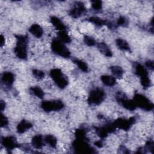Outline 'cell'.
Returning <instances> with one entry per match:
<instances>
[{"instance_id": "1", "label": "cell", "mask_w": 154, "mask_h": 154, "mask_svg": "<svg viewBox=\"0 0 154 154\" xmlns=\"http://www.w3.org/2000/svg\"><path fill=\"white\" fill-rule=\"evenodd\" d=\"M17 39L16 46L14 51L16 55L20 59L25 60L27 58L26 45L28 42V37L26 35H15Z\"/></svg>"}, {"instance_id": "2", "label": "cell", "mask_w": 154, "mask_h": 154, "mask_svg": "<svg viewBox=\"0 0 154 154\" xmlns=\"http://www.w3.org/2000/svg\"><path fill=\"white\" fill-rule=\"evenodd\" d=\"M51 49L54 53L64 58H69L70 56V52L58 38H54L51 43Z\"/></svg>"}, {"instance_id": "3", "label": "cell", "mask_w": 154, "mask_h": 154, "mask_svg": "<svg viewBox=\"0 0 154 154\" xmlns=\"http://www.w3.org/2000/svg\"><path fill=\"white\" fill-rule=\"evenodd\" d=\"M73 147L76 153H90L94 152L93 149L87 143L86 138L76 139L73 143Z\"/></svg>"}, {"instance_id": "4", "label": "cell", "mask_w": 154, "mask_h": 154, "mask_svg": "<svg viewBox=\"0 0 154 154\" xmlns=\"http://www.w3.org/2000/svg\"><path fill=\"white\" fill-rule=\"evenodd\" d=\"M50 76L54 79L55 84L60 88H64L69 83L66 76L63 75L59 69H54L50 72Z\"/></svg>"}, {"instance_id": "5", "label": "cell", "mask_w": 154, "mask_h": 154, "mask_svg": "<svg viewBox=\"0 0 154 154\" xmlns=\"http://www.w3.org/2000/svg\"><path fill=\"white\" fill-rule=\"evenodd\" d=\"M137 106L146 111H150L153 109V104L145 96L136 93L133 100Z\"/></svg>"}, {"instance_id": "6", "label": "cell", "mask_w": 154, "mask_h": 154, "mask_svg": "<svg viewBox=\"0 0 154 154\" xmlns=\"http://www.w3.org/2000/svg\"><path fill=\"white\" fill-rule=\"evenodd\" d=\"M105 97V92L99 88L92 90L88 97V103L90 105H97L101 103Z\"/></svg>"}, {"instance_id": "7", "label": "cell", "mask_w": 154, "mask_h": 154, "mask_svg": "<svg viewBox=\"0 0 154 154\" xmlns=\"http://www.w3.org/2000/svg\"><path fill=\"white\" fill-rule=\"evenodd\" d=\"M42 108L46 112L59 111L64 108L63 103L60 100H45L41 103Z\"/></svg>"}, {"instance_id": "8", "label": "cell", "mask_w": 154, "mask_h": 154, "mask_svg": "<svg viewBox=\"0 0 154 154\" xmlns=\"http://www.w3.org/2000/svg\"><path fill=\"white\" fill-rule=\"evenodd\" d=\"M135 118L134 117H132L129 118L128 120L119 118L116 119L112 123L116 128L121 129L125 131H128L130 129L131 126L135 123Z\"/></svg>"}, {"instance_id": "9", "label": "cell", "mask_w": 154, "mask_h": 154, "mask_svg": "<svg viewBox=\"0 0 154 154\" xmlns=\"http://www.w3.org/2000/svg\"><path fill=\"white\" fill-rule=\"evenodd\" d=\"M116 99L117 102H120V104L126 109L133 111L136 109L137 106L133 100H129L127 99L126 97L122 95V93H118L116 96Z\"/></svg>"}, {"instance_id": "10", "label": "cell", "mask_w": 154, "mask_h": 154, "mask_svg": "<svg viewBox=\"0 0 154 154\" xmlns=\"http://www.w3.org/2000/svg\"><path fill=\"white\" fill-rule=\"evenodd\" d=\"M85 10V7L84 4L82 2L76 1L73 4V7L70 10L69 14L73 18H78L82 15Z\"/></svg>"}, {"instance_id": "11", "label": "cell", "mask_w": 154, "mask_h": 154, "mask_svg": "<svg viewBox=\"0 0 154 154\" xmlns=\"http://www.w3.org/2000/svg\"><path fill=\"white\" fill-rule=\"evenodd\" d=\"M2 145L8 150H13L19 147V144L16 141V139L13 136L4 137L1 141Z\"/></svg>"}, {"instance_id": "12", "label": "cell", "mask_w": 154, "mask_h": 154, "mask_svg": "<svg viewBox=\"0 0 154 154\" xmlns=\"http://www.w3.org/2000/svg\"><path fill=\"white\" fill-rule=\"evenodd\" d=\"M14 78L13 74L10 72H5L1 76V81L4 85L9 87H11L14 82Z\"/></svg>"}, {"instance_id": "13", "label": "cell", "mask_w": 154, "mask_h": 154, "mask_svg": "<svg viewBox=\"0 0 154 154\" xmlns=\"http://www.w3.org/2000/svg\"><path fill=\"white\" fill-rule=\"evenodd\" d=\"M88 21H90L91 23H93L94 24L97 25V26H102V25H106L109 28H112V24L110 22H108L105 20H103L98 17H91L88 19Z\"/></svg>"}, {"instance_id": "14", "label": "cell", "mask_w": 154, "mask_h": 154, "mask_svg": "<svg viewBox=\"0 0 154 154\" xmlns=\"http://www.w3.org/2000/svg\"><path fill=\"white\" fill-rule=\"evenodd\" d=\"M51 22L54 26V27L59 31H66V26L59 18L55 16H52L51 17Z\"/></svg>"}, {"instance_id": "15", "label": "cell", "mask_w": 154, "mask_h": 154, "mask_svg": "<svg viewBox=\"0 0 154 154\" xmlns=\"http://www.w3.org/2000/svg\"><path fill=\"white\" fill-rule=\"evenodd\" d=\"M32 125L25 120H22L17 126V132L19 134L25 132L26 130L32 128Z\"/></svg>"}, {"instance_id": "16", "label": "cell", "mask_w": 154, "mask_h": 154, "mask_svg": "<svg viewBox=\"0 0 154 154\" xmlns=\"http://www.w3.org/2000/svg\"><path fill=\"white\" fill-rule=\"evenodd\" d=\"M29 31L33 35H34L37 38L41 37L43 34V31L42 28L38 24L32 25L29 28Z\"/></svg>"}, {"instance_id": "17", "label": "cell", "mask_w": 154, "mask_h": 154, "mask_svg": "<svg viewBox=\"0 0 154 154\" xmlns=\"http://www.w3.org/2000/svg\"><path fill=\"white\" fill-rule=\"evenodd\" d=\"M97 49L99 50V51L105 56L108 57H112V53L111 51L109 49V48H108V46L106 45V43L103 42L99 43L97 45Z\"/></svg>"}, {"instance_id": "18", "label": "cell", "mask_w": 154, "mask_h": 154, "mask_svg": "<svg viewBox=\"0 0 154 154\" xmlns=\"http://www.w3.org/2000/svg\"><path fill=\"white\" fill-rule=\"evenodd\" d=\"M32 146L35 149H41L43 146V137L41 135H36L32 138L31 141Z\"/></svg>"}, {"instance_id": "19", "label": "cell", "mask_w": 154, "mask_h": 154, "mask_svg": "<svg viewBox=\"0 0 154 154\" xmlns=\"http://www.w3.org/2000/svg\"><path fill=\"white\" fill-rule=\"evenodd\" d=\"M135 73H136V75H137L138 76H140V78H143V77L148 76V73H147V70L141 64L137 63L135 65Z\"/></svg>"}, {"instance_id": "20", "label": "cell", "mask_w": 154, "mask_h": 154, "mask_svg": "<svg viewBox=\"0 0 154 154\" xmlns=\"http://www.w3.org/2000/svg\"><path fill=\"white\" fill-rule=\"evenodd\" d=\"M100 79L103 84L107 86H113L116 84V79L111 76L102 75L100 77Z\"/></svg>"}, {"instance_id": "21", "label": "cell", "mask_w": 154, "mask_h": 154, "mask_svg": "<svg viewBox=\"0 0 154 154\" xmlns=\"http://www.w3.org/2000/svg\"><path fill=\"white\" fill-rule=\"evenodd\" d=\"M116 45L120 49L130 51V47L128 43L126 42V41L124 40L123 39L120 38H117L116 40Z\"/></svg>"}, {"instance_id": "22", "label": "cell", "mask_w": 154, "mask_h": 154, "mask_svg": "<svg viewBox=\"0 0 154 154\" xmlns=\"http://www.w3.org/2000/svg\"><path fill=\"white\" fill-rule=\"evenodd\" d=\"M30 92L36 96L37 97H39L40 99H43L45 95L44 91L42 90L41 88H40L38 86H34V87H31L29 88Z\"/></svg>"}, {"instance_id": "23", "label": "cell", "mask_w": 154, "mask_h": 154, "mask_svg": "<svg viewBox=\"0 0 154 154\" xmlns=\"http://www.w3.org/2000/svg\"><path fill=\"white\" fill-rule=\"evenodd\" d=\"M58 39L65 43H69L71 42L70 37L66 32V31H60L58 33Z\"/></svg>"}, {"instance_id": "24", "label": "cell", "mask_w": 154, "mask_h": 154, "mask_svg": "<svg viewBox=\"0 0 154 154\" xmlns=\"http://www.w3.org/2000/svg\"><path fill=\"white\" fill-rule=\"evenodd\" d=\"M110 70L112 74L118 78H121L123 74V70L119 66H112L110 67Z\"/></svg>"}, {"instance_id": "25", "label": "cell", "mask_w": 154, "mask_h": 154, "mask_svg": "<svg viewBox=\"0 0 154 154\" xmlns=\"http://www.w3.org/2000/svg\"><path fill=\"white\" fill-rule=\"evenodd\" d=\"M73 61L74 63H75L78 67L83 72H87L88 70V66L87 64L84 62L82 60H78L77 58H74L73 59Z\"/></svg>"}, {"instance_id": "26", "label": "cell", "mask_w": 154, "mask_h": 154, "mask_svg": "<svg viewBox=\"0 0 154 154\" xmlns=\"http://www.w3.org/2000/svg\"><path fill=\"white\" fill-rule=\"evenodd\" d=\"M45 141L46 143H48L51 147L53 148H55L57 146V139L56 138L52 135H48L45 138Z\"/></svg>"}, {"instance_id": "27", "label": "cell", "mask_w": 154, "mask_h": 154, "mask_svg": "<svg viewBox=\"0 0 154 154\" xmlns=\"http://www.w3.org/2000/svg\"><path fill=\"white\" fill-rule=\"evenodd\" d=\"M96 133L97 134V135L102 138H105L108 134L109 133L106 129V128L105 126H102V127H94Z\"/></svg>"}, {"instance_id": "28", "label": "cell", "mask_w": 154, "mask_h": 154, "mask_svg": "<svg viewBox=\"0 0 154 154\" xmlns=\"http://www.w3.org/2000/svg\"><path fill=\"white\" fill-rule=\"evenodd\" d=\"M84 43L89 46H93L96 45L95 40L91 36L85 35L84 37Z\"/></svg>"}, {"instance_id": "29", "label": "cell", "mask_w": 154, "mask_h": 154, "mask_svg": "<svg viewBox=\"0 0 154 154\" xmlns=\"http://www.w3.org/2000/svg\"><path fill=\"white\" fill-rule=\"evenodd\" d=\"M141 84L144 88H149L151 85V81L148 76L141 78Z\"/></svg>"}, {"instance_id": "30", "label": "cell", "mask_w": 154, "mask_h": 154, "mask_svg": "<svg viewBox=\"0 0 154 154\" xmlns=\"http://www.w3.org/2000/svg\"><path fill=\"white\" fill-rule=\"evenodd\" d=\"M32 74L34 77L38 79H42L45 77V73L40 70L38 69H34L32 70Z\"/></svg>"}, {"instance_id": "31", "label": "cell", "mask_w": 154, "mask_h": 154, "mask_svg": "<svg viewBox=\"0 0 154 154\" xmlns=\"http://www.w3.org/2000/svg\"><path fill=\"white\" fill-rule=\"evenodd\" d=\"M117 25L122 26H126L128 25V19L124 16H120L117 21Z\"/></svg>"}, {"instance_id": "32", "label": "cell", "mask_w": 154, "mask_h": 154, "mask_svg": "<svg viewBox=\"0 0 154 154\" xmlns=\"http://www.w3.org/2000/svg\"><path fill=\"white\" fill-rule=\"evenodd\" d=\"M91 6L95 10H100L102 8V2L101 1H92Z\"/></svg>"}, {"instance_id": "33", "label": "cell", "mask_w": 154, "mask_h": 154, "mask_svg": "<svg viewBox=\"0 0 154 154\" xmlns=\"http://www.w3.org/2000/svg\"><path fill=\"white\" fill-rule=\"evenodd\" d=\"M8 123V121L7 118L2 114H1V126L2 127H5Z\"/></svg>"}, {"instance_id": "34", "label": "cell", "mask_w": 154, "mask_h": 154, "mask_svg": "<svg viewBox=\"0 0 154 154\" xmlns=\"http://www.w3.org/2000/svg\"><path fill=\"white\" fill-rule=\"evenodd\" d=\"M145 148H146V149L150 150L152 152H153V148H154L153 142L152 141H148L146 144Z\"/></svg>"}, {"instance_id": "35", "label": "cell", "mask_w": 154, "mask_h": 154, "mask_svg": "<svg viewBox=\"0 0 154 154\" xmlns=\"http://www.w3.org/2000/svg\"><path fill=\"white\" fill-rule=\"evenodd\" d=\"M146 66L148 68H149L150 70H153L154 69V65H153V61L152 60H147L146 63H145Z\"/></svg>"}, {"instance_id": "36", "label": "cell", "mask_w": 154, "mask_h": 154, "mask_svg": "<svg viewBox=\"0 0 154 154\" xmlns=\"http://www.w3.org/2000/svg\"><path fill=\"white\" fill-rule=\"evenodd\" d=\"M5 103L3 100H1V102H0V109H1V111H2L5 109Z\"/></svg>"}, {"instance_id": "37", "label": "cell", "mask_w": 154, "mask_h": 154, "mask_svg": "<svg viewBox=\"0 0 154 154\" xmlns=\"http://www.w3.org/2000/svg\"><path fill=\"white\" fill-rule=\"evenodd\" d=\"M4 44H5V38H4V37L1 34V47H2Z\"/></svg>"}, {"instance_id": "38", "label": "cell", "mask_w": 154, "mask_h": 154, "mask_svg": "<svg viewBox=\"0 0 154 154\" xmlns=\"http://www.w3.org/2000/svg\"><path fill=\"white\" fill-rule=\"evenodd\" d=\"M94 144H95L97 147H102V143L101 141H97L94 143Z\"/></svg>"}]
</instances>
